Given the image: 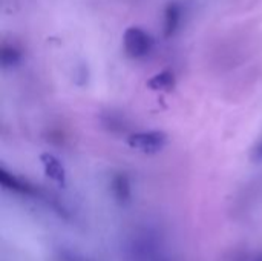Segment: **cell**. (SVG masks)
Wrapping results in <instances>:
<instances>
[{
  "label": "cell",
  "instance_id": "1",
  "mask_svg": "<svg viewBox=\"0 0 262 261\" xmlns=\"http://www.w3.org/2000/svg\"><path fill=\"white\" fill-rule=\"evenodd\" d=\"M169 137L164 131H141L127 137V145L143 154H158L167 146Z\"/></svg>",
  "mask_w": 262,
  "mask_h": 261
},
{
  "label": "cell",
  "instance_id": "2",
  "mask_svg": "<svg viewBox=\"0 0 262 261\" xmlns=\"http://www.w3.org/2000/svg\"><path fill=\"white\" fill-rule=\"evenodd\" d=\"M123 45H124V51L129 57L143 58L150 52V49L154 46V40L149 32H146L141 28L134 26L124 32Z\"/></svg>",
  "mask_w": 262,
  "mask_h": 261
},
{
  "label": "cell",
  "instance_id": "3",
  "mask_svg": "<svg viewBox=\"0 0 262 261\" xmlns=\"http://www.w3.org/2000/svg\"><path fill=\"white\" fill-rule=\"evenodd\" d=\"M0 185L3 189L18 194V195H26V197H38L40 195V191L32 183H29L23 177H18V175L6 171L5 168H0Z\"/></svg>",
  "mask_w": 262,
  "mask_h": 261
},
{
  "label": "cell",
  "instance_id": "4",
  "mask_svg": "<svg viewBox=\"0 0 262 261\" xmlns=\"http://www.w3.org/2000/svg\"><path fill=\"white\" fill-rule=\"evenodd\" d=\"M40 163L43 166V171H45L46 177H49L58 186L66 185V169H64V166H63V163L60 162L58 157H55L51 152H43L40 155Z\"/></svg>",
  "mask_w": 262,
  "mask_h": 261
},
{
  "label": "cell",
  "instance_id": "5",
  "mask_svg": "<svg viewBox=\"0 0 262 261\" xmlns=\"http://www.w3.org/2000/svg\"><path fill=\"white\" fill-rule=\"evenodd\" d=\"M111 194L118 205H127L132 200V183L127 174L117 172L111 178Z\"/></svg>",
  "mask_w": 262,
  "mask_h": 261
},
{
  "label": "cell",
  "instance_id": "6",
  "mask_svg": "<svg viewBox=\"0 0 262 261\" xmlns=\"http://www.w3.org/2000/svg\"><path fill=\"white\" fill-rule=\"evenodd\" d=\"M130 255L135 261H146L147 258L154 257L157 252V243L149 234H144V237H140L130 243Z\"/></svg>",
  "mask_w": 262,
  "mask_h": 261
},
{
  "label": "cell",
  "instance_id": "7",
  "mask_svg": "<svg viewBox=\"0 0 262 261\" xmlns=\"http://www.w3.org/2000/svg\"><path fill=\"white\" fill-rule=\"evenodd\" d=\"M147 88L152 91H172L175 88V75L170 71L158 72L147 80Z\"/></svg>",
  "mask_w": 262,
  "mask_h": 261
},
{
  "label": "cell",
  "instance_id": "8",
  "mask_svg": "<svg viewBox=\"0 0 262 261\" xmlns=\"http://www.w3.org/2000/svg\"><path fill=\"white\" fill-rule=\"evenodd\" d=\"M181 20V8L177 3H170L164 12V35L170 37L178 29Z\"/></svg>",
  "mask_w": 262,
  "mask_h": 261
},
{
  "label": "cell",
  "instance_id": "9",
  "mask_svg": "<svg viewBox=\"0 0 262 261\" xmlns=\"http://www.w3.org/2000/svg\"><path fill=\"white\" fill-rule=\"evenodd\" d=\"M0 60H2L3 68H12L21 60V52L18 48L12 45H3L2 52H0Z\"/></svg>",
  "mask_w": 262,
  "mask_h": 261
},
{
  "label": "cell",
  "instance_id": "10",
  "mask_svg": "<svg viewBox=\"0 0 262 261\" xmlns=\"http://www.w3.org/2000/svg\"><path fill=\"white\" fill-rule=\"evenodd\" d=\"M103 123L104 125H109V129L111 131H117V128H118V131H124L126 129V126H123L124 125L123 118L118 117V115H114V114H109L107 118L103 120Z\"/></svg>",
  "mask_w": 262,
  "mask_h": 261
},
{
  "label": "cell",
  "instance_id": "11",
  "mask_svg": "<svg viewBox=\"0 0 262 261\" xmlns=\"http://www.w3.org/2000/svg\"><path fill=\"white\" fill-rule=\"evenodd\" d=\"M250 158H252V162H255V163H262V138L253 146L252 154H250Z\"/></svg>",
  "mask_w": 262,
  "mask_h": 261
},
{
  "label": "cell",
  "instance_id": "12",
  "mask_svg": "<svg viewBox=\"0 0 262 261\" xmlns=\"http://www.w3.org/2000/svg\"><path fill=\"white\" fill-rule=\"evenodd\" d=\"M58 261H88L86 258H81V257H77L75 254H69V252H64V254H60Z\"/></svg>",
  "mask_w": 262,
  "mask_h": 261
},
{
  "label": "cell",
  "instance_id": "13",
  "mask_svg": "<svg viewBox=\"0 0 262 261\" xmlns=\"http://www.w3.org/2000/svg\"><path fill=\"white\" fill-rule=\"evenodd\" d=\"M255 261H262V254H259V255H258V257L255 258Z\"/></svg>",
  "mask_w": 262,
  "mask_h": 261
}]
</instances>
